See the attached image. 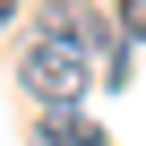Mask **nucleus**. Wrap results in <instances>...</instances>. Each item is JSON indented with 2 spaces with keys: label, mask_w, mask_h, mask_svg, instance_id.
Instances as JSON below:
<instances>
[{
  "label": "nucleus",
  "mask_w": 146,
  "mask_h": 146,
  "mask_svg": "<svg viewBox=\"0 0 146 146\" xmlns=\"http://www.w3.org/2000/svg\"><path fill=\"white\" fill-rule=\"evenodd\" d=\"M86 78H95V60H86L78 43H52V35H35V52H26V69H17V86H26L43 112H78Z\"/></svg>",
  "instance_id": "1"
},
{
  "label": "nucleus",
  "mask_w": 146,
  "mask_h": 146,
  "mask_svg": "<svg viewBox=\"0 0 146 146\" xmlns=\"http://www.w3.org/2000/svg\"><path fill=\"white\" fill-rule=\"evenodd\" d=\"M43 146H103V129L86 112H43Z\"/></svg>",
  "instance_id": "2"
},
{
  "label": "nucleus",
  "mask_w": 146,
  "mask_h": 146,
  "mask_svg": "<svg viewBox=\"0 0 146 146\" xmlns=\"http://www.w3.org/2000/svg\"><path fill=\"white\" fill-rule=\"evenodd\" d=\"M112 26H120V43H146V0H120Z\"/></svg>",
  "instance_id": "3"
},
{
  "label": "nucleus",
  "mask_w": 146,
  "mask_h": 146,
  "mask_svg": "<svg viewBox=\"0 0 146 146\" xmlns=\"http://www.w3.org/2000/svg\"><path fill=\"white\" fill-rule=\"evenodd\" d=\"M9 17H17V0H0V26H9Z\"/></svg>",
  "instance_id": "4"
}]
</instances>
